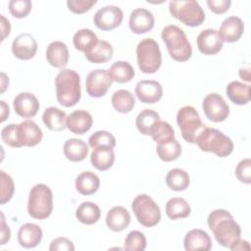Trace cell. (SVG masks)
<instances>
[{
  "instance_id": "obj_52",
  "label": "cell",
  "mask_w": 251,
  "mask_h": 251,
  "mask_svg": "<svg viewBox=\"0 0 251 251\" xmlns=\"http://www.w3.org/2000/svg\"><path fill=\"white\" fill-rule=\"evenodd\" d=\"M0 105H1V123L5 122V120L8 118L10 110H9V106L5 103V101H0Z\"/></svg>"
},
{
  "instance_id": "obj_15",
  "label": "cell",
  "mask_w": 251,
  "mask_h": 251,
  "mask_svg": "<svg viewBox=\"0 0 251 251\" xmlns=\"http://www.w3.org/2000/svg\"><path fill=\"white\" fill-rule=\"evenodd\" d=\"M13 106L16 114L22 118H32L39 110L38 99L30 92L19 93L13 101Z\"/></svg>"
},
{
  "instance_id": "obj_21",
  "label": "cell",
  "mask_w": 251,
  "mask_h": 251,
  "mask_svg": "<svg viewBox=\"0 0 251 251\" xmlns=\"http://www.w3.org/2000/svg\"><path fill=\"white\" fill-rule=\"evenodd\" d=\"M41 227L33 223L24 224L18 231V241L22 247L34 248L42 239Z\"/></svg>"
},
{
  "instance_id": "obj_14",
  "label": "cell",
  "mask_w": 251,
  "mask_h": 251,
  "mask_svg": "<svg viewBox=\"0 0 251 251\" xmlns=\"http://www.w3.org/2000/svg\"><path fill=\"white\" fill-rule=\"evenodd\" d=\"M135 95L142 103H157L163 95V87L160 82L153 79H143L136 83Z\"/></svg>"
},
{
  "instance_id": "obj_38",
  "label": "cell",
  "mask_w": 251,
  "mask_h": 251,
  "mask_svg": "<svg viewBox=\"0 0 251 251\" xmlns=\"http://www.w3.org/2000/svg\"><path fill=\"white\" fill-rule=\"evenodd\" d=\"M156 152L158 157L164 162H172L176 160L181 154V145L174 138L170 141L157 144Z\"/></svg>"
},
{
  "instance_id": "obj_42",
  "label": "cell",
  "mask_w": 251,
  "mask_h": 251,
  "mask_svg": "<svg viewBox=\"0 0 251 251\" xmlns=\"http://www.w3.org/2000/svg\"><path fill=\"white\" fill-rule=\"evenodd\" d=\"M146 248L145 235L138 231H130L125 239V249L127 251H143Z\"/></svg>"
},
{
  "instance_id": "obj_47",
  "label": "cell",
  "mask_w": 251,
  "mask_h": 251,
  "mask_svg": "<svg viewBox=\"0 0 251 251\" xmlns=\"http://www.w3.org/2000/svg\"><path fill=\"white\" fill-rule=\"evenodd\" d=\"M50 251H74L75 246L73 242L67 237H58L52 240L50 246Z\"/></svg>"
},
{
  "instance_id": "obj_35",
  "label": "cell",
  "mask_w": 251,
  "mask_h": 251,
  "mask_svg": "<svg viewBox=\"0 0 251 251\" xmlns=\"http://www.w3.org/2000/svg\"><path fill=\"white\" fill-rule=\"evenodd\" d=\"M73 42L76 50L85 53L98 42V37L91 29L82 28L75 33L73 37Z\"/></svg>"
},
{
  "instance_id": "obj_36",
  "label": "cell",
  "mask_w": 251,
  "mask_h": 251,
  "mask_svg": "<svg viewBox=\"0 0 251 251\" xmlns=\"http://www.w3.org/2000/svg\"><path fill=\"white\" fill-rule=\"evenodd\" d=\"M160 121L159 114L151 109L142 110L136 117L135 125L138 131L144 135H150L155 124Z\"/></svg>"
},
{
  "instance_id": "obj_23",
  "label": "cell",
  "mask_w": 251,
  "mask_h": 251,
  "mask_svg": "<svg viewBox=\"0 0 251 251\" xmlns=\"http://www.w3.org/2000/svg\"><path fill=\"white\" fill-rule=\"evenodd\" d=\"M47 62L57 69H64L69 62V49L62 41L51 42L46 49Z\"/></svg>"
},
{
  "instance_id": "obj_11",
  "label": "cell",
  "mask_w": 251,
  "mask_h": 251,
  "mask_svg": "<svg viewBox=\"0 0 251 251\" xmlns=\"http://www.w3.org/2000/svg\"><path fill=\"white\" fill-rule=\"evenodd\" d=\"M113 79L107 70L97 69L91 71L85 79V89L89 96L99 98L104 96L111 87Z\"/></svg>"
},
{
  "instance_id": "obj_25",
  "label": "cell",
  "mask_w": 251,
  "mask_h": 251,
  "mask_svg": "<svg viewBox=\"0 0 251 251\" xmlns=\"http://www.w3.org/2000/svg\"><path fill=\"white\" fill-rule=\"evenodd\" d=\"M44 125L53 131H62L67 128V115L56 107H48L42 115Z\"/></svg>"
},
{
  "instance_id": "obj_37",
  "label": "cell",
  "mask_w": 251,
  "mask_h": 251,
  "mask_svg": "<svg viewBox=\"0 0 251 251\" xmlns=\"http://www.w3.org/2000/svg\"><path fill=\"white\" fill-rule=\"evenodd\" d=\"M189 182V176L182 169H172L166 176V183L174 191L185 190L188 187Z\"/></svg>"
},
{
  "instance_id": "obj_18",
  "label": "cell",
  "mask_w": 251,
  "mask_h": 251,
  "mask_svg": "<svg viewBox=\"0 0 251 251\" xmlns=\"http://www.w3.org/2000/svg\"><path fill=\"white\" fill-rule=\"evenodd\" d=\"M197 47L204 55H215L222 50L223 41L221 40L217 30L207 28L198 34Z\"/></svg>"
},
{
  "instance_id": "obj_22",
  "label": "cell",
  "mask_w": 251,
  "mask_h": 251,
  "mask_svg": "<svg viewBox=\"0 0 251 251\" xmlns=\"http://www.w3.org/2000/svg\"><path fill=\"white\" fill-rule=\"evenodd\" d=\"M19 131L22 146H35L40 143L43 137L41 128L31 120H25L19 124Z\"/></svg>"
},
{
  "instance_id": "obj_46",
  "label": "cell",
  "mask_w": 251,
  "mask_h": 251,
  "mask_svg": "<svg viewBox=\"0 0 251 251\" xmlns=\"http://www.w3.org/2000/svg\"><path fill=\"white\" fill-rule=\"evenodd\" d=\"M96 3V0H68L67 6L75 14H83L89 11Z\"/></svg>"
},
{
  "instance_id": "obj_29",
  "label": "cell",
  "mask_w": 251,
  "mask_h": 251,
  "mask_svg": "<svg viewBox=\"0 0 251 251\" xmlns=\"http://www.w3.org/2000/svg\"><path fill=\"white\" fill-rule=\"evenodd\" d=\"M63 151L68 160L72 162H80L87 157L88 146L81 139L70 138L65 142Z\"/></svg>"
},
{
  "instance_id": "obj_5",
  "label": "cell",
  "mask_w": 251,
  "mask_h": 251,
  "mask_svg": "<svg viewBox=\"0 0 251 251\" xmlns=\"http://www.w3.org/2000/svg\"><path fill=\"white\" fill-rule=\"evenodd\" d=\"M53 211V194L49 186L44 183L35 184L29 191L27 212L37 220L47 219Z\"/></svg>"
},
{
  "instance_id": "obj_51",
  "label": "cell",
  "mask_w": 251,
  "mask_h": 251,
  "mask_svg": "<svg viewBox=\"0 0 251 251\" xmlns=\"http://www.w3.org/2000/svg\"><path fill=\"white\" fill-rule=\"evenodd\" d=\"M230 250L235 251V250H250V245L248 243V241L246 240H242V239H238L233 246L230 248Z\"/></svg>"
},
{
  "instance_id": "obj_43",
  "label": "cell",
  "mask_w": 251,
  "mask_h": 251,
  "mask_svg": "<svg viewBox=\"0 0 251 251\" xmlns=\"http://www.w3.org/2000/svg\"><path fill=\"white\" fill-rule=\"evenodd\" d=\"M0 182H1V196H0V203L1 205L6 204L9 202L15 191V184L13 178L6 174L4 171H0Z\"/></svg>"
},
{
  "instance_id": "obj_27",
  "label": "cell",
  "mask_w": 251,
  "mask_h": 251,
  "mask_svg": "<svg viewBox=\"0 0 251 251\" xmlns=\"http://www.w3.org/2000/svg\"><path fill=\"white\" fill-rule=\"evenodd\" d=\"M113 53V46L108 41L98 40L89 51L84 53V56L90 63L103 64L112 59Z\"/></svg>"
},
{
  "instance_id": "obj_39",
  "label": "cell",
  "mask_w": 251,
  "mask_h": 251,
  "mask_svg": "<svg viewBox=\"0 0 251 251\" xmlns=\"http://www.w3.org/2000/svg\"><path fill=\"white\" fill-rule=\"evenodd\" d=\"M150 135L153 140L157 143H164L175 138V131L172 126L168 122L158 121L151 130Z\"/></svg>"
},
{
  "instance_id": "obj_32",
  "label": "cell",
  "mask_w": 251,
  "mask_h": 251,
  "mask_svg": "<svg viewBox=\"0 0 251 251\" xmlns=\"http://www.w3.org/2000/svg\"><path fill=\"white\" fill-rule=\"evenodd\" d=\"M75 217L84 225H93L99 221L101 217V210L99 206L93 202H82L76 208Z\"/></svg>"
},
{
  "instance_id": "obj_8",
  "label": "cell",
  "mask_w": 251,
  "mask_h": 251,
  "mask_svg": "<svg viewBox=\"0 0 251 251\" xmlns=\"http://www.w3.org/2000/svg\"><path fill=\"white\" fill-rule=\"evenodd\" d=\"M136 59L142 73H156L162 64V54L159 44L152 38L142 39L136 47Z\"/></svg>"
},
{
  "instance_id": "obj_34",
  "label": "cell",
  "mask_w": 251,
  "mask_h": 251,
  "mask_svg": "<svg viewBox=\"0 0 251 251\" xmlns=\"http://www.w3.org/2000/svg\"><path fill=\"white\" fill-rule=\"evenodd\" d=\"M109 74L113 81L119 83H126L130 81L134 76V70L132 66L126 61H117L109 69Z\"/></svg>"
},
{
  "instance_id": "obj_4",
  "label": "cell",
  "mask_w": 251,
  "mask_h": 251,
  "mask_svg": "<svg viewBox=\"0 0 251 251\" xmlns=\"http://www.w3.org/2000/svg\"><path fill=\"white\" fill-rule=\"evenodd\" d=\"M196 143L202 151L214 153L221 158L227 157L233 151L231 139L219 129L213 127H205L197 137Z\"/></svg>"
},
{
  "instance_id": "obj_9",
  "label": "cell",
  "mask_w": 251,
  "mask_h": 251,
  "mask_svg": "<svg viewBox=\"0 0 251 251\" xmlns=\"http://www.w3.org/2000/svg\"><path fill=\"white\" fill-rule=\"evenodd\" d=\"M131 209L138 223L145 227H152L161 220L160 207L147 194L137 195L131 203Z\"/></svg>"
},
{
  "instance_id": "obj_33",
  "label": "cell",
  "mask_w": 251,
  "mask_h": 251,
  "mask_svg": "<svg viewBox=\"0 0 251 251\" xmlns=\"http://www.w3.org/2000/svg\"><path fill=\"white\" fill-rule=\"evenodd\" d=\"M112 105L114 109L123 114L129 113L134 105H135V99L130 91L126 89H119L114 92L111 98Z\"/></svg>"
},
{
  "instance_id": "obj_48",
  "label": "cell",
  "mask_w": 251,
  "mask_h": 251,
  "mask_svg": "<svg viewBox=\"0 0 251 251\" xmlns=\"http://www.w3.org/2000/svg\"><path fill=\"white\" fill-rule=\"evenodd\" d=\"M207 5L213 13L220 15V14L226 13L229 9L231 5V1L230 0H208Z\"/></svg>"
},
{
  "instance_id": "obj_53",
  "label": "cell",
  "mask_w": 251,
  "mask_h": 251,
  "mask_svg": "<svg viewBox=\"0 0 251 251\" xmlns=\"http://www.w3.org/2000/svg\"><path fill=\"white\" fill-rule=\"evenodd\" d=\"M9 85V78L5 73H1V93H3Z\"/></svg>"
},
{
  "instance_id": "obj_3",
  "label": "cell",
  "mask_w": 251,
  "mask_h": 251,
  "mask_svg": "<svg viewBox=\"0 0 251 251\" xmlns=\"http://www.w3.org/2000/svg\"><path fill=\"white\" fill-rule=\"evenodd\" d=\"M162 39L170 56L177 62H185L192 55L191 44L185 32L175 25H167L162 30Z\"/></svg>"
},
{
  "instance_id": "obj_41",
  "label": "cell",
  "mask_w": 251,
  "mask_h": 251,
  "mask_svg": "<svg viewBox=\"0 0 251 251\" xmlns=\"http://www.w3.org/2000/svg\"><path fill=\"white\" fill-rule=\"evenodd\" d=\"M1 138L4 143L13 148L22 147V143L20 140V131L19 125L10 124L4 126L1 130Z\"/></svg>"
},
{
  "instance_id": "obj_24",
  "label": "cell",
  "mask_w": 251,
  "mask_h": 251,
  "mask_svg": "<svg viewBox=\"0 0 251 251\" xmlns=\"http://www.w3.org/2000/svg\"><path fill=\"white\" fill-rule=\"evenodd\" d=\"M130 223L129 212L123 206H115L110 209L106 216L107 226L116 232L125 230Z\"/></svg>"
},
{
  "instance_id": "obj_40",
  "label": "cell",
  "mask_w": 251,
  "mask_h": 251,
  "mask_svg": "<svg viewBox=\"0 0 251 251\" xmlns=\"http://www.w3.org/2000/svg\"><path fill=\"white\" fill-rule=\"evenodd\" d=\"M88 143L93 149L103 146L114 148L116 146V138L107 130H98L89 136Z\"/></svg>"
},
{
  "instance_id": "obj_13",
  "label": "cell",
  "mask_w": 251,
  "mask_h": 251,
  "mask_svg": "<svg viewBox=\"0 0 251 251\" xmlns=\"http://www.w3.org/2000/svg\"><path fill=\"white\" fill-rule=\"evenodd\" d=\"M37 51V42L35 38L27 33L19 34L12 42V53L20 60L32 59Z\"/></svg>"
},
{
  "instance_id": "obj_26",
  "label": "cell",
  "mask_w": 251,
  "mask_h": 251,
  "mask_svg": "<svg viewBox=\"0 0 251 251\" xmlns=\"http://www.w3.org/2000/svg\"><path fill=\"white\" fill-rule=\"evenodd\" d=\"M250 85L244 84L237 80L229 82L226 88V93L228 99L236 105H246L251 99Z\"/></svg>"
},
{
  "instance_id": "obj_19",
  "label": "cell",
  "mask_w": 251,
  "mask_h": 251,
  "mask_svg": "<svg viewBox=\"0 0 251 251\" xmlns=\"http://www.w3.org/2000/svg\"><path fill=\"white\" fill-rule=\"evenodd\" d=\"M183 244L186 251H209L212 248V240L209 234L199 228L189 230L184 236Z\"/></svg>"
},
{
  "instance_id": "obj_12",
  "label": "cell",
  "mask_w": 251,
  "mask_h": 251,
  "mask_svg": "<svg viewBox=\"0 0 251 251\" xmlns=\"http://www.w3.org/2000/svg\"><path fill=\"white\" fill-rule=\"evenodd\" d=\"M124 13L118 6L107 5L100 8L94 15L93 22L101 30H112L117 28L123 22Z\"/></svg>"
},
{
  "instance_id": "obj_16",
  "label": "cell",
  "mask_w": 251,
  "mask_h": 251,
  "mask_svg": "<svg viewBox=\"0 0 251 251\" xmlns=\"http://www.w3.org/2000/svg\"><path fill=\"white\" fill-rule=\"evenodd\" d=\"M155 19L153 14L144 8H137L130 13L129 28L136 34L150 31L154 26Z\"/></svg>"
},
{
  "instance_id": "obj_1",
  "label": "cell",
  "mask_w": 251,
  "mask_h": 251,
  "mask_svg": "<svg viewBox=\"0 0 251 251\" xmlns=\"http://www.w3.org/2000/svg\"><path fill=\"white\" fill-rule=\"evenodd\" d=\"M207 222L216 240L222 246L230 249L240 238L241 228L228 211L214 210L209 214Z\"/></svg>"
},
{
  "instance_id": "obj_2",
  "label": "cell",
  "mask_w": 251,
  "mask_h": 251,
  "mask_svg": "<svg viewBox=\"0 0 251 251\" xmlns=\"http://www.w3.org/2000/svg\"><path fill=\"white\" fill-rule=\"evenodd\" d=\"M56 98L64 107L75 106L81 97L80 77L78 74L70 69L61 71L55 78Z\"/></svg>"
},
{
  "instance_id": "obj_28",
  "label": "cell",
  "mask_w": 251,
  "mask_h": 251,
  "mask_svg": "<svg viewBox=\"0 0 251 251\" xmlns=\"http://www.w3.org/2000/svg\"><path fill=\"white\" fill-rule=\"evenodd\" d=\"M100 186V179L91 171L80 173L75 178L76 191L82 195L94 194Z\"/></svg>"
},
{
  "instance_id": "obj_10",
  "label": "cell",
  "mask_w": 251,
  "mask_h": 251,
  "mask_svg": "<svg viewBox=\"0 0 251 251\" xmlns=\"http://www.w3.org/2000/svg\"><path fill=\"white\" fill-rule=\"evenodd\" d=\"M206 118L214 123L224 122L229 115V107L225 99L218 93H209L202 102Z\"/></svg>"
},
{
  "instance_id": "obj_6",
  "label": "cell",
  "mask_w": 251,
  "mask_h": 251,
  "mask_svg": "<svg viewBox=\"0 0 251 251\" xmlns=\"http://www.w3.org/2000/svg\"><path fill=\"white\" fill-rule=\"evenodd\" d=\"M176 123L182 138L189 143H196L197 137L206 127L201 121L198 112L192 106H184L178 110L176 114Z\"/></svg>"
},
{
  "instance_id": "obj_20",
  "label": "cell",
  "mask_w": 251,
  "mask_h": 251,
  "mask_svg": "<svg viewBox=\"0 0 251 251\" xmlns=\"http://www.w3.org/2000/svg\"><path fill=\"white\" fill-rule=\"evenodd\" d=\"M93 124L91 115L84 110H76L67 117V128L75 134H84Z\"/></svg>"
},
{
  "instance_id": "obj_44",
  "label": "cell",
  "mask_w": 251,
  "mask_h": 251,
  "mask_svg": "<svg viewBox=\"0 0 251 251\" xmlns=\"http://www.w3.org/2000/svg\"><path fill=\"white\" fill-rule=\"evenodd\" d=\"M32 4L29 0H11L9 2V11L13 17L25 18L31 11Z\"/></svg>"
},
{
  "instance_id": "obj_31",
  "label": "cell",
  "mask_w": 251,
  "mask_h": 251,
  "mask_svg": "<svg viewBox=\"0 0 251 251\" xmlns=\"http://www.w3.org/2000/svg\"><path fill=\"white\" fill-rule=\"evenodd\" d=\"M190 212L191 208L188 202L181 197H173L166 203V214L171 220L187 218Z\"/></svg>"
},
{
  "instance_id": "obj_49",
  "label": "cell",
  "mask_w": 251,
  "mask_h": 251,
  "mask_svg": "<svg viewBox=\"0 0 251 251\" xmlns=\"http://www.w3.org/2000/svg\"><path fill=\"white\" fill-rule=\"evenodd\" d=\"M1 238H0V244L4 245L6 244L10 238H11V230L10 227L6 225L4 214L1 213Z\"/></svg>"
},
{
  "instance_id": "obj_30",
  "label": "cell",
  "mask_w": 251,
  "mask_h": 251,
  "mask_svg": "<svg viewBox=\"0 0 251 251\" xmlns=\"http://www.w3.org/2000/svg\"><path fill=\"white\" fill-rule=\"evenodd\" d=\"M92 166L99 171L109 170L115 162V153L113 148L103 146L93 149L90 155Z\"/></svg>"
},
{
  "instance_id": "obj_17",
  "label": "cell",
  "mask_w": 251,
  "mask_h": 251,
  "mask_svg": "<svg viewBox=\"0 0 251 251\" xmlns=\"http://www.w3.org/2000/svg\"><path fill=\"white\" fill-rule=\"evenodd\" d=\"M244 24L238 17L231 16L226 18L221 25L218 34L223 42L232 43L237 41L243 34Z\"/></svg>"
},
{
  "instance_id": "obj_45",
  "label": "cell",
  "mask_w": 251,
  "mask_h": 251,
  "mask_svg": "<svg viewBox=\"0 0 251 251\" xmlns=\"http://www.w3.org/2000/svg\"><path fill=\"white\" fill-rule=\"evenodd\" d=\"M237 179L243 183H251V160L249 158L241 160L235 169Z\"/></svg>"
},
{
  "instance_id": "obj_50",
  "label": "cell",
  "mask_w": 251,
  "mask_h": 251,
  "mask_svg": "<svg viewBox=\"0 0 251 251\" xmlns=\"http://www.w3.org/2000/svg\"><path fill=\"white\" fill-rule=\"evenodd\" d=\"M0 19H1V41H3L9 34L11 31V25L10 22L3 16L0 15Z\"/></svg>"
},
{
  "instance_id": "obj_54",
  "label": "cell",
  "mask_w": 251,
  "mask_h": 251,
  "mask_svg": "<svg viewBox=\"0 0 251 251\" xmlns=\"http://www.w3.org/2000/svg\"><path fill=\"white\" fill-rule=\"evenodd\" d=\"M239 76L246 80V81H250V72H249V68L247 69H240L239 70Z\"/></svg>"
},
{
  "instance_id": "obj_7",
  "label": "cell",
  "mask_w": 251,
  "mask_h": 251,
  "mask_svg": "<svg viewBox=\"0 0 251 251\" xmlns=\"http://www.w3.org/2000/svg\"><path fill=\"white\" fill-rule=\"evenodd\" d=\"M171 15L188 26H198L205 21V13L199 3L194 0L171 1L169 3Z\"/></svg>"
}]
</instances>
